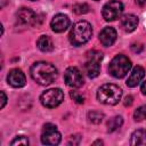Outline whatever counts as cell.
Returning a JSON list of instances; mask_svg holds the SVG:
<instances>
[{
  "label": "cell",
  "mask_w": 146,
  "mask_h": 146,
  "mask_svg": "<svg viewBox=\"0 0 146 146\" xmlns=\"http://www.w3.org/2000/svg\"><path fill=\"white\" fill-rule=\"evenodd\" d=\"M103 119H104V114L98 111H91L88 113V120H89V122H91L94 124L100 123L103 121Z\"/></svg>",
  "instance_id": "obj_19"
},
{
  "label": "cell",
  "mask_w": 146,
  "mask_h": 146,
  "mask_svg": "<svg viewBox=\"0 0 146 146\" xmlns=\"http://www.w3.org/2000/svg\"><path fill=\"white\" fill-rule=\"evenodd\" d=\"M122 11H123L122 2L119 0H111L104 5L103 10H102V15H103L105 21L111 22V21L117 19L121 16Z\"/></svg>",
  "instance_id": "obj_7"
},
{
  "label": "cell",
  "mask_w": 146,
  "mask_h": 146,
  "mask_svg": "<svg viewBox=\"0 0 146 146\" xmlns=\"http://www.w3.org/2000/svg\"><path fill=\"white\" fill-rule=\"evenodd\" d=\"M60 132L57 130L56 125L47 123L43 125L41 133V141L44 145H58L60 143Z\"/></svg>",
  "instance_id": "obj_8"
},
{
  "label": "cell",
  "mask_w": 146,
  "mask_h": 146,
  "mask_svg": "<svg viewBox=\"0 0 146 146\" xmlns=\"http://www.w3.org/2000/svg\"><path fill=\"white\" fill-rule=\"evenodd\" d=\"M131 60L124 55H116L110 63L108 71L112 76L121 79L125 76L131 70Z\"/></svg>",
  "instance_id": "obj_4"
},
{
  "label": "cell",
  "mask_w": 146,
  "mask_h": 146,
  "mask_svg": "<svg viewBox=\"0 0 146 146\" xmlns=\"http://www.w3.org/2000/svg\"><path fill=\"white\" fill-rule=\"evenodd\" d=\"M131 50H132L133 52L139 54V52H141V51L144 50V46H143L141 43H133V44L131 46Z\"/></svg>",
  "instance_id": "obj_25"
},
{
  "label": "cell",
  "mask_w": 146,
  "mask_h": 146,
  "mask_svg": "<svg viewBox=\"0 0 146 146\" xmlns=\"http://www.w3.org/2000/svg\"><path fill=\"white\" fill-rule=\"evenodd\" d=\"M141 92H143L144 95H146V81L141 84Z\"/></svg>",
  "instance_id": "obj_29"
},
{
  "label": "cell",
  "mask_w": 146,
  "mask_h": 146,
  "mask_svg": "<svg viewBox=\"0 0 146 146\" xmlns=\"http://www.w3.org/2000/svg\"><path fill=\"white\" fill-rule=\"evenodd\" d=\"M133 117H135L136 121L146 120V105H143V106L138 107L133 113Z\"/></svg>",
  "instance_id": "obj_20"
},
{
  "label": "cell",
  "mask_w": 146,
  "mask_h": 146,
  "mask_svg": "<svg viewBox=\"0 0 146 146\" xmlns=\"http://www.w3.org/2000/svg\"><path fill=\"white\" fill-rule=\"evenodd\" d=\"M96 1H97V0H96Z\"/></svg>",
  "instance_id": "obj_32"
},
{
  "label": "cell",
  "mask_w": 146,
  "mask_h": 146,
  "mask_svg": "<svg viewBox=\"0 0 146 146\" xmlns=\"http://www.w3.org/2000/svg\"><path fill=\"white\" fill-rule=\"evenodd\" d=\"M41 104L48 108H54L58 106L64 100V94L59 88H52L46 90L40 97Z\"/></svg>",
  "instance_id": "obj_6"
},
{
  "label": "cell",
  "mask_w": 146,
  "mask_h": 146,
  "mask_svg": "<svg viewBox=\"0 0 146 146\" xmlns=\"http://www.w3.org/2000/svg\"><path fill=\"white\" fill-rule=\"evenodd\" d=\"M132 96H127L125 97V100H124V105L125 106H130L131 104H132Z\"/></svg>",
  "instance_id": "obj_27"
},
{
  "label": "cell",
  "mask_w": 146,
  "mask_h": 146,
  "mask_svg": "<svg viewBox=\"0 0 146 146\" xmlns=\"http://www.w3.org/2000/svg\"><path fill=\"white\" fill-rule=\"evenodd\" d=\"M10 145H29V139L25 136H17L14 140H11Z\"/></svg>",
  "instance_id": "obj_22"
},
{
  "label": "cell",
  "mask_w": 146,
  "mask_h": 146,
  "mask_svg": "<svg viewBox=\"0 0 146 146\" xmlns=\"http://www.w3.org/2000/svg\"><path fill=\"white\" fill-rule=\"evenodd\" d=\"M92 35V27L86 21L75 23L70 32V41L73 46H82L87 43Z\"/></svg>",
  "instance_id": "obj_2"
},
{
  "label": "cell",
  "mask_w": 146,
  "mask_h": 146,
  "mask_svg": "<svg viewBox=\"0 0 146 146\" xmlns=\"http://www.w3.org/2000/svg\"><path fill=\"white\" fill-rule=\"evenodd\" d=\"M130 144L133 145V146H137V145H146V130H143V129L136 130L131 135Z\"/></svg>",
  "instance_id": "obj_17"
},
{
  "label": "cell",
  "mask_w": 146,
  "mask_h": 146,
  "mask_svg": "<svg viewBox=\"0 0 146 146\" xmlns=\"http://www.w3.org/2000/svg\"><path fill=\"white\" fill-rule=\"evenodd\" d=\"M144 76H145V71H144V68H143L141 66H136V67L132 70L130 76H129L128 80H127V86L130 87V88L137 87V84H139V82L144 79Z\"/></svg>",
  "instance_id": "obj_14"
},
{
  "label": "cell",
  "mask_w": 146,
  "mask_h": 146,
  "mask_svg": "<svg viewBox=\"0 0 146 146\" xmlns=\"http://www.w3.org/2000/svg\"><path fill=\"white\" fill-rule=\"evenodd\" d=\"M7 81L14 88H22L25 86L26 79H25V74L22 72V70L13 68L7 75Z\"/></svg>",
  "instance_id": "obj_11"
},
{
  "label": "cell",
  "mask_w": 146,
  "mask_h": 146,
  "mask_svg": "<svg viewBox=\"0 0 146 146\" xmlns=\"http://www.w3.org/2000/svg\"><path fill=\"white\" fill-rule=\"evenodd\" d=\"M138 25V17L133 14H127L121 18V27L125 32H132Z\"/></svg>",
  "instance_id": "obj_15"
},
{
  "label": "cell",
  "mask_w": 146,
  "mask_h": 146,
  "mask_svg": "<svg viewBox=\"0 0 146 146\" xmlns=\"http://www.w3.org/2000/svg\"><path fill=\"white\" fill-rule=\"evenodd\" d=\"M16 21L23 26L32 25L36 22V15L30 8H21L16 14Z\"/></svg>",
  "instance_id": "obj_10"
},
{
  "label": "cell",
  "mask_w": 146,
  "mask_h": 146,
  "mask_svg": "<svg viewBox=\"0 0 146 146\" xmlns=\"http://www.w3.org/2000/svg\"><path fill=\"white\" fill-rule=\"evenodd\" d=\"M136 3H137L138 6H140V7H143V6L146 3V0H136Z\"/></svg>",
  "instance_id": "obj_28"
},
{
  "label": "cell",
  "mask_w": 146,
  "mask_h": 146,
  "mask_svg": "<svg viewBox=\"0 0 146 146\" xmlns=\"http://www.w3.org/2000/svg\"><path fill=\"white\" fill-rule=\"evenodd\" d=\"M103 54L98 50H91L87 54V60L84 64V72L89 78H96L100 72V62Z\"/></svg>",
  "instance_id": "obj_5"
},
{
  "label": "cell",
  "mask_w": 146,
  "mask_h": 146,
  "mask_svg": "<svg viewBox=\"0 0 146 146\" xmlns=\"http://www.w3.org/2000/svg\"><path fill=\"white\" fill-rule=\"evenodd\" d=\"M70 18L64 15V14H57L54 16V18L51 19V23H50V26L54 32H57V33H60V32H64L65 30H67V27L70 26Z\"/></svg>",
  "instance_id": "obj_12"
},
{
  "label": "cell",
  "mask_w": 146,
  "mask_h": 146,
  "mask_svg": "<svg viewBox=\"0 0 146 146\" xmlns=\"http://www.w3.org/2000/svg\"><path fill=\"white\" fill-rule=\"evenodd\" d=\"M0 95H1V108H3L5 107V105H6V103H7V96H6V94H5V91H1L0 92Z\"/></svg>",
  "instance_id": "obj_26"
},
{
  "label": "cell",
  "mask_w": 146,
  "mask_h": 146,
  "mask_svg": "<svg viewBox=\"0 0 146 146\" xmlns=\"http://www.w3.org/2000/svg\"><path fill=\"white\" fill-rule=\"evenodd\" d=\"M89 6L87 3H75L73 6V11L76 14V15H83V14H87L89 11Z\"/></svg>",
  "instance_id": "obj_21"
},
{
  "label": "cell",
  "mask_w": 146,
  "mask_h": 146,
  "mask_svg": "<svg viewBox=\"0 0 146 146\" xmlns=\"http://www.w3.org/2000/svg\"><path fill=\"white\" fill-rule=\"evenodd\" d=\"M92 145H103V141L102 140H96L92 143Z\"/></svg>",
  "instance_id": "obj_30"
},
{
  "label": "cell",
  "mask_w": 146,
  "mask_h": 146,
  "mask_svg": "<svg viewBox=\"0 0 146 146\" xmlns=\"http://www.w3.org/2000/svg\"><path fill=\"white\" fill-rule=\"evenodd\" d=\"M38 48L43 52H49L54 50V43L50 36L48 35H41L36 41Z\"/></svg>",
  "instance_id": "obj_16"
},
{
  "label": "cell",
  "mask_w": 146,
  "mask_h": 146,
  "mask_svg": "<svg viewBox=\"0 0 146 146\" xmlns=\"http://www.w3.org/2000/svg\"><path fill=\"white\" fill-rule=\"evenodd\" d=\"M70 96H71V98H72L76 104H83V102H84V97H83L81 94H79L78 91H71V92H70Z\"/></svg>",
  "instance_id": "obj_23"
},
{
  "label": "cell",
  "mask_w": 146,
  "mask_h": 146,
  "mask_svg": "<svg viewBox=\"0 0 146 146\" xmlns=\"http://www.w3.org/2000/svg\"><path fill=\"white\" fill-rule=\"evenodd\" d=\"M116 40V31L111 27V26H107V27H104L100 33H99V41L102 42L103 46L105 47H110L112 46Z\"/></svg>",
  "instance_id": "obj_13"
},
{
  "label": "cell",
  "mask_w": 146,
  "mask_h": 146,
  "mask_svg": "<svg viewBox=\"0 0 146 146\" xmlns=\"http://www.w3.org/2000/svg\"><path fill=\"white\" fill-rule=\"evenodd\" d=\"M31 1H36V0H31Z\"/></svg>",
  "instance_id": "obj_31"
},
{
  "label": "cell",
  "mask_w": 146,
  "mask_h": 146,
  "mask_svg": "<svg viewBox=\"0 0 146 146\" xmlns=\"http://www.w3.org/2000/svg\"><path fill=\"white\" fill-rule=\"evenodd\" d=\"M122 124H123L122 116H119V115L117 116H114V117H112V119H110L107 121V131L108 132H113V131L120 129Z\"/></svg>",
  "instance_id": "obj_18"
},
{
  "label": "cell",
  "mask_w": 146,
  "mask_h": 146,
  "mask_svg": "<svg viewBox=\"0 0 146 146\" xmlns=\"http://www.w3.org/2000/svg\"><path fill=\"white\" fill-rule=\"evenodd\" d=\"M65 83L71 88H80L83 84V76L79 68L76 67H68L64 73Z\"/></svg>",
  "instance_id": "obj_9"
},
{
  "label": "cell",
  "mask_w": 146,
  "mask_h": 146,
  "mask_svg": "<svg viewBox=\"0 0 146 146\" xmlns=\"http://www.w3.org/2000/svg\"><path fill=\"white\" fill-rule=\"evenodd\" d=\"M80 140H81V136L80 135H74V136H71L70 139H68V145H78L80 144Z\"/></svg>",
  "instance_id": "obj_24"
},
{
  "label": "cell",
  "mask_w": 146,
  "mask_h": 146,
  "mask_svg": "<svg viewBox=\"0 0 146 146\" xmlns=\"http://www.w3.org/2000/svg\"><path fill=\"white\" fill-rule=\"evenodd\" d=\"M32 79L41 84V86H48L51 82L55 81L57 76V70L56 67L47 62H36L31 66L30 70Z\"/></svg>",
  "instance_id": "obj_1"
},
{
  "label": "cell",
  "mask_w": 146,
  "mask_h": 146,
  "mask_svg": "<svg viewBox=\"0 0 146 146\" xmlns=\"http://www.w3.org/2000/svg\"><path fill=\"white\" fill-rule=\"evenodd\" d=\"M122 90L113 83L103 84L97 91V99L106 105H115L121 100Z\"/></svg>",
  "instance_id": "obj_3"
}]
</instances>
